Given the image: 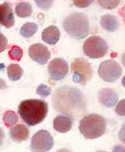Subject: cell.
I'll list each match as a JSON object with an SVG mask.
<instances>
[{
	"instance_id": "cell-7",
	"label": "cell",
	"mask_w": 125,
	"mask_h": 152,
	"mask_svg": "<svg viewBox=\"0 0 125 152\" xmlns=\"http://www.w3.org/2000/svg\"><path fill=\"white\" fill-rule=\"evenodd\" d=\"M97 72L103 81L106 83H113L121 77L122 69L116 61L110 59L100 64Z\"/></svg>"
},
{
	"instance_id": "cell-26",
	"label": "cell",
	"mask_w": 125,
	"mask_h": 152,
	"mask_svg": "<svg viewBox=\"0 0 125 152\" xmlns=\"http://www.w3.org/2000/svg\"><path fill=\"white\" fill-rule=\"evenodd\" d=\"M116 104L115 113L120 116H125V99H121Z\"/></svg>"
},
{
	"instance_id": "cell-29",
	"label": "cell",
	"mask_w": 125,
	"mask_h": 152,
	"mask_svg": "<svg viewBox=\"0 0 125 152\" xmlns=\"http://www.w3.org/2000/svg\"><path fill=\"white\" fill-rule=\"evenodd\" d=\"M4 140H5V132L2 128H0V147L2 146Z\"/></svg>"
},
{
	"instance_id": "cell-9",
	"label": "cell",
	"mask_w": 125,
	"mask_h": 152,
	"mask_svg": "<svg viewBox=\"0 0 125 152\" xmlns=\"http://www.w3.org/2000/svg\"><path fill=\"white\" fill-rule=\"evenodd\" d=\"M50 78L53 81H61L68 74V63L62 58H54L50 61L47 67Z\"/></svg>"
},
{
	"instance_id": "cell-11",
	"label": "cell",
	"mask_w": 125,
	"mask_h": 152,
	"mask_svg": "<svg viewBox=\"0 0 125 152\" xmlns=\"http://www.w3.org/2000/svg\"><path fill=\"white\" fill-rule=\"evenodd\" d=\"M97 99L100 104L107 108L113 107L118 102V94L110 88H105L98 91Z\"/></svg>"
},
{
	"instance_id": "cell-1",
	"label": "cell",
	"mask_w": 125,
	"mask_h": 152,
	"mask_svg": "<svg viewBox=\"0 0 125 152\" xmlns=\"http://www.w3.org/2000/svg\"><path fill=\"white\" fill-rule=\"evenodd\" d=\"M53 108L69 116H80L86 113L87 101L83 93L73 86H61L52 97Z\"/></svg>"
},
{
	"instance_id": "cell-14",
	"label": "cell",
	"mask_w": 125,
	"mask_h": 152,
	"mask_svg": "<svg viewBox=\"0 0 125 152\" xmlns=\"http://www.w3.org/2000/svg\"><path fill=\"white\" fill-rule=\"evenodd\" d=\"M60 36H61V33H60L59 29L55 25H51L46 28L42 31L41 38L44 42L49 45H55L59 41Z\"/></svg>"
},
{
	"instance_id": "cell-23",
	"label": "cell",
	"mask_w": 125,
	"mask_h": 152,
	"mask_svg": "<svg viewBox=\"0 0 125 152\" xmlns=\"http://www.w3.org/2000/svg\"><path fill=\"white\" fill-rule=\"evenodd\" d=\"M37 7L42 10H48L53 3H54V0H34Z\"/></svg>"
},
{
	"instance_id": "cell-20",
	"label": "cell",
	"mask_w": 125,
	"mask_h": 152,
	"mask_svg": "<svg viewBox=\"0 0 125 152\" xmlns=\"http://www.w3.org/2000/svg\"><path fill=\"white\" fill-rule=\"evenodd\" d=\"M3 120L7 126H13L18 122V115L14 111H7L4 114Z\"/></svg>"
},
{
	"instance_id": "cell-2",
	"label": "cell",
	"mask_w": 125,
	"mask_h": 152,
	"mask_svg": "<svg viewBox=\"0 0 125 152\" xmlns=\"http://www.w3.org/2000/svg\"><path fill=\"white\" fill-rule=\"evenodd\" d=\"M48 112V105L42 99H27L21 102L18 113L23 122L34 126L44 121Z\"/></svg>"
},
{
	"instance_id": "cell-33",
	"label": "cell",
	"mask_w": 125,
	"mask_h": 152,
	"mask_svg": "<svg viewBox=\"0 0 125 152\" xmlns=\"http://www.w3.org/2000/svg\"><path fill=\"white\" fill-rule=\"evenodd\" d=\"M121 84H122V86L125 88V75H123V77H122V79H121Z\"/></svg>"
},
{
	"instance_id": "cell-32",
	"label": "cell",
	"mask_w": 125,
	"mask_h": 152,
	"mask_svg": "<svg viewBox=\"0 0 125 152\" xmlns=\"http://www.w3.org/2000/svg\"><path fill=\"white\" fill-rule=\"evenodd\" d=\"M121 62H122V64H123V66L125 67V53L122 55V57H121Z\"/></svg>"
},
{
	"instance_id": "cell-31",
	"label": "cell",
	"mask_w": 125,
	"mask_h": 152,
	"mask_svg": "<svg viewBox=\"0 0 125 152\" xmlns=\"http://www.w3.org/2000/svg\"><path fill=\"white\" fill-rule=\"evenodd\" d=\"M121 15L122 16L123 21H124V23H125V5L123 6V7H122L121 10Z\"/></svg>"
},
{
	"instance_id": "cell-15",
	"label": "cell",
	"mask_w": 125,
	"mask_h": 152,
	"mask_svg": "<svg viewBox=\"0 0 125 152\" xmlns=\"http://www.w3.org/2000/svg\"><path fill=\"white\" fill-rule=\"evenodd\" d=\"M30 135V131L26 125L23 124H17L13 125L10 128V136L13 140L21 142L28 140Z\"/></svg>"
},
{
	"instance_id": "cell-27",
	"label": "cell",
	"mask_w": 125,
	"mask_h": 152,
	"mask_svg": "<svg viewBox=\"0 0 125 152\" xmlns=\"http://www.w3.org/2000/svg\"><path fill=\"white\" fill-rule=\"evenodd\" d=\"M7 37L2 34V33H0V53H2L3 51H5L7 48Z\"/></svg>"
},
{
	"instance_id": "cell-16",
	"label": "cell",
	"mask_w": 125,
	"mask_h": 152,
	"mask_svg": "<svg viewBox=\"0 0 125 152\" xmlns=\"http://www.w3.org/2000/svg\"><path fill=\"white\" fill-rule=\"evenodd\" d=\"M100 25L105 31L108 32H113L119 27V21L112 15H105L100 19Z\"/></svg>"
},
{
	"instance_id": "cell-25",
	"label": "cell",
	"mask_w": 125,
	"mask_h": 152,
	"mask_svg": "<svg viewBox=\"0 0 125 152\" xmlns=\"http://www.w3.org/2000/svg\"><path fill=\"white\" fill-rule=\"evenodd\" d=\"M95 0H73V4L78 8H86L94 3Z\"/></svg>"
},
{
	"instance_id": "cell-3",
	"label": "cell",
	"mask_w": 125,
	"mask_h": 152,
	"mask_svg": "<svg viewBox=\"0 0 125 152\" xmlns=\"http://www.w3.org/2000/svg\"><path fill=\"white\" fill-rule=\"evenodd\" d=\"M65 31L73 39H81L89 33V21L82 13H73L68 15L62 23Z\"/></svg>"
},
{
	"instance_id": "cell-22",
	"label": "cell",
	"mask_w": 125,
	"mask_h": 152,
	"mask_svg": "<svg viewBox=\"0 0 125 152\" xmlns=\"http://www.w3.org/2000/svg\"><path fill=\"white\" fill-rule=\"evenodd\" d=\"M23 49L21 48L17 47V46H14L9 51V56L13 60L20 61L22 59V57H23Z\"/></svg>"
},
{
	"instance_id": "cell-28",
	"label": "cell",
	"mask_w": 125,
	"mask_h": 152,
	"mask_svg": "<svg viewBox=\"0 0 125 152\" xmlns=\"http://www.w3.org/2000/svg\"><path fill=\"white\" fill-rule=\"evenodd\" d=\"M118 137H119V140L125 144V122L122 124L120 131H119V133H118Z\"/></svg>"
},
{
	"instance_id": "cell-18",
	"label": "cell",
	"mask_w": 125,
	"mask_h": 152,
	"mask_svg": "<svg viewBox=\"0 0 125 152\" xmlns=\"http://www.w3.org/2000/svg\"><path fill=\"white\" fill-rule=\"evenodd\" d=\"M23 68L17 64H12L7 67L8 78L13 82L20 80L23 76Z\"/></svg>"
},
{
	"instance_id": "cell-8",
	"label": "cell",
	"mask_w": 125,
	"mask_h": 152,
	"mask_svg": "<svg viewBox=\"0 0 125 152\" xmlns=\"http://www.w3.org/2000/svg\"><path fill=\"white\" fill-rule=\"evenodd\" d=\"M54 146V139L49 132L40 130L31 139V149L32 151H48Z\"/></svg>"
},
{
	"instance_id": "cell-13",
	"label": "cell",
	"mask_w": 125,
	"mask_h": 152,
	"mask_svg": "<svg viewBox=\"0 0 125 152\" xmlns=\"http://www.w3.org/2000/svg\"><path fill=\"white\" fill-rule=\"evenodd\" d=\"M73 124V119L72 118V116L66 115H57L53 121L54 129L61 133L68 132L72 129Z\"/></svg>"
},
{
	"instance_id": "cell-19",
	"label": "cell",
	"mask_w": 125,
	"mask_h": 152,
	"mask_svg": "<svg viewBox=\"0 0 125 152\" xmlns=\"http://www.w3.org/2000/svg\"><path fill=\"white\" fill-rule=\"evenodd\" d=\"M39 26L34 23H26L21 28L20 33L24 38H31L38 31Z\"/></svg>"
},
{
	"instance_id": "cell-5",
	"label": "cell",
	"mask_w": 125,
	"mask_h": 152,
	"mask_svg": "<svg viewBox=\"0 0 125 152\" xmlns=\"http://www.w3.org/2000/svg\"><path fill=\"white\" fill-rule=\"evenodd\" d=\"M73 81L78 84L85 86L93 77V68L84 58H75L71 64Z\"/></svg>"
},
{
	"instance_id": "cell-6",
	"label": "cell",
	"mask_w": 125,
	"mask_h": 152,
	"mask_svg": "<svg viewBox=\"0 0 125 152\" xmlns=\"http://www.w3.org/2000/svg\"><path fill=\"white\" fill-rule=\"evenodd\" d=\"M107 42L99 36H91L83 44V52L89 58H101L108 52Z\"/></svg>"
},
{
	"instance_id": "cell-30",
	"label": "cell",
	"mask_w": 125,
	"mask_h": 152,
	"mask_svg": "<svg viewBox=\"0 0 125 152\" xmlns=\"http://www.w3.org/2000/svg\"><path fill=\"white\" fill-rule=\"evenodd\" d=\"M7 83L5 82V80H3V79H0V90H6V89H7Z\"/></svg>"
},
{
	"instance_id": "cell-10",
	"label": "cell",
	"mask_w": 125,
	"mask_h": 152,
	"mask_svg": "<svg viewBox=\"0 0 125 152\" xmlns=\"http://www.w3.org/2000/svg\"><path fill=\"white\" fill-rule=\"evenodd\" d=\"M30 57L39 64H46L51 56L49 49L41 43H36L29 48Z\"/></svg>"
},
{
	"instance_id": "cell-17",
	"label": "cell",
	"mask_w": 125,
	"mask_h": 152,
	"mask_svg": "<svg viewBox=\"0 0 125 152\" xmlns=\"http://www.w3.org/2000/svg\"><path fill=\"white\" fill-rule=\"evenodd\" d=\"M15 13L21 18L30 17L32 14V7L30 3L21 2L15 7Z\"/></svg>"
},
{
	"instance_id": "cell-12",
	"label": "cell",
	"mask_w": 125,
	"mask_h": 152,
	"mask_svg": "<svg viewBox=\"0 0 125 152\" xmlns=\"http://www.w3.org/2000/svg\"><path fill=\"white\" fill-rule=\"evenodd\" d=\"M0 24L7 29L15 25V15L9 3L0 5Z\"/></svg>"
},
{
	"instance_id": "cell-24",
	"label": "cell",
	"mask_w": 125,
	"mask_h": 152,
	"mask_svg": "<svg viewBox=\"0 0 125 152\" xmlns=\"http://www.w3.org/2000/svg\"><path fill=\"white\" fill-rule=\"evenodd\" d=\"M37 94L43 97V98H46V97H48L52 91H51V88H49L48 86L47 85H44V84H40L38 88H37V91H36Z\"/></svg>"
},
{
	"instance_id": "cell-21",
	"label": "cell",
	"mask_w": 125,
	"mask_h": 152,
	"mask_svg": "<svg viewBox=\"0 0 125 152\" xmlns=\"http://www.w3.org/2000/svg\"><path fill=\"white\" fill-rule=\"evenodd\" d=\"M97 3L102 8L112 10L116 8L120 5L121 0H97Z\"/></svg>"
},
{
	"instance_id": "cell-4",
	"label": "cell",
	"mask_w": 125,
	"mask_h": 152,
	"mask_svg": "<svg viewBox=\"0 0 125 152\" xmlns=\"http://www.w3.org/2000/svg\"><path fill=\"white\" fill-rule=\"evenodd\" d=\"M81 133L88 140H93L102 136L106 130V120L97 114H90L84 116L79 125Z\"/></svg>"
}]
</instances>
